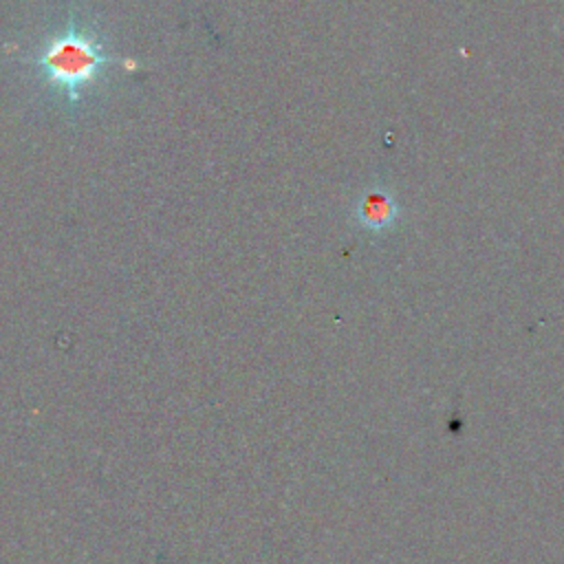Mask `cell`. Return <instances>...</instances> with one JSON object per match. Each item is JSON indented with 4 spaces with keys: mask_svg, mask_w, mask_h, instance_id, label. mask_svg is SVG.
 I'll use <instances>...</instances> for the list:
<instances>
[{
    "mask_svg": "<svg viewBox=\"0 0 564 564\" xmlns=\"http://www.w3.org/2000/svg\"><path fill=\"white\" fill-rule=\"evenodd\" d=\"M110 64L101 35L75 18L48 33L33 59L42 84L64 106H77Z\"/></svg>",
    "mask_w": 564,
    "mask_h": 564,
    "instance_id": "cell-1",
    "label": "cell"
},
{
    "mask_svg": "<svg viewBox=\"0 0 564 564\" xmlns=\"http://www.w3.org/2000/svg\"><path fill=\"white\" fill-rule=\"evenodd\" d=\"M359 223L368 229H383L394 223L397 218V205L394 200L383 192H370L359 203Z\"/></svg>",
    "mask_w": 564,
    "mask_h": 564,
    "instance_id": "cell-2",
    "label": "cell"
}]
</instances>
